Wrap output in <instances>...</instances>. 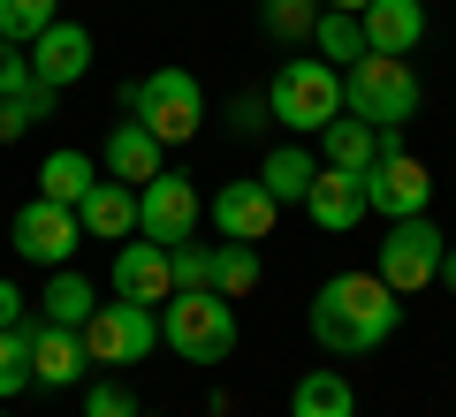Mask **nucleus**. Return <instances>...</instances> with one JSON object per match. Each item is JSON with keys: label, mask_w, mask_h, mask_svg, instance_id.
Listing matches in <instances>:
<instances>
[{"label": "nucleus", "mask_w": 456, "mask_h": 417, "mask_svg": "<svg viewBox=\"0 0 456 417\" xmlns=\"http://www.w3.org/2000/svg\"><path fill=\"white\" fill-rule=\"evenodd\" d=\"M312 175H320V160H312L297 137H289V145H274V152H266V167H259V182L274 190V205H305Z\"/></svg>", "instance_id": "22"}, {"label": "nucleus", "mask_w": 456, "mask_h": 417, "mask_svg": "<svg viewBox=\"0 0 456 417\" xmlns=\"http://www.w3.org/2000/svg\"><path fill=\"white\" fill-rule=\"evenodd\" d=\"M259 23L281 38V46H297V38H312V23H320V0H266Z\"/></svg>", "instance_id": "29"}, {"label": "nucleus", "mask_w": 456, "mask_h": 417, "mask_svg": "<svg viewBox=\"0 0 456 417\" xmlns=\"http://www.w3.org/2000/svg\"><path fill=\"white\" fill-rule=\"evenodd\" d=\"M266 122H274V107H266V92H244L236 107H228V129H236V137H251V129H266Z\"/></svg>", "instance_id": "33"}, {"label": "nucleus", "mask_w": 456, "mask_h": 417, "mask_svg": "<svg viewBox=\"0 0 456 417\" xmlns=\"http://www.w3.org/2000/svg\"><path fill=\"white\" fill-rule=\"evenodd\" d=\"M122 107L160 137V145H191L198 129H206V84L191 68H152V76L122 84Z\"/></svg>", "instance_id": "4"}, {"label": "nucleus", "mask_w": 456, "mask_h": 417, "mask_svg": "<svg viewBox=\"0 0 456 417\" xmlns=\"http://www.w3.org/2000/svg\"><path fill=\"white\" fill-rule=\"evenodd\" d=\"M77 221H84V243H122V236H137V190H130V182H114V175H99L92 190H84Z\"/></svg>", "instance_id": "17"}, {"label": "nucleus", "mask_w": 456, "mask_h": 417, "mask_svg": "<svg viewBox=\"0 0 456 417\" xmlns=\"http://www.w3.org/2000/svg\"><path fill=\"white\" fill-rule=\"evenodd\" d=\"M167 273H175V289H213V251L175 243V251H167Z\"/></svg>", "instance_id": "31"}, {"label": "nucleus", "mask_w": 456, "mask_h": 417, "mask_svg": "<svg viewBox=\"0 0 456 417\" xmlns=\"http://www.w3.org/2000/svg\"><path fill=\"white\" fill-rule=\"evenodd\" d=\"M61 16V0H0V38H16V46H31L46 23Z\"/></svg>", "instance_id": "28"}, {"label": "nucleus", "mask_w": 456, "mask_h": 417, "mask_svg": "<svg viewBox=\"0 0 456 417\" xmlns=\"http://www.w3.org/2000/svg\"><path fill=\"white\" fill-rule=\"evenodd\" d=\"M114 296H122V304H167V296H175V273H167V251L160 243H122V251H114Z\"/></svg>", "instance_id": "15"}, {"label": "nucleus", "mask_w": 456, "mask_h": 417, "mask_svg": "<svg viewBox=\"0 0 456 417\" xmlns=\"http://www.w3.org/2000/svg\"><path fill=\"white\" fill-rule=\"evenodd\" d=\"M198 213H206V197H198L191 175H175V167H160V175L137 190V236L160 243V251H175V243H191Z\"/></svg>", "instance_id": "8"}, {"label": "nucleus", "mask_w": 456, "mask_h": 417, "mask_svg": "<svg viewBox=\"0 0 456 417\" xmlns=\"http://www.w3.org/2000/svg\"><path fill=\"white\" fill-rule=\"evenodd\" d=\"M395 319H403V296H395L380 273H335V281H320V296H312V341H320L327 357L380 349V341L395 334Z\"/></svg>", "instance_id": "1"}, {"label": "nucleus", "mask_w": 456, "mask_h": 417, "mask_svg": "<svg viewBox=\"0 0 456 417\" xmlns=\"http://www.w3.org/2000/svg\"><path fill=\"white\" fill-rule=\"evenodd\" d=\"M84 349H92V365H137V357L160 349V304H99L92 326H84Z\"/></svg>", "instance_id": "7"}, {"label": "nucleus", "mask_w": 456, "mask_h": 417, "mask_svg": "<svg viewBox=\"0 0 456 417\" xmlns=\"http://www.w3.org/2000/svg\"><path fill=\"white\" fill-rule=\"evenodd\" d=\"M358 23H365V46L373 53H411L426 38V0H373Z\"/></svg>", "instance_id": "18"}, {"label": "nucleus", "mask_w": 456, "mask_h": 417, "mask_svg": "<svg viewBox=\"0 0 456 417\" xmlns=\"http://www.w3.org/2000/svg\"><path fill=\"white\" fill-rule=\"evenodd\" d=\"M266 107L289 137H320L327 122L342 114V68L327 61H281V76L266 84Z\"/></svg>", "instance_id": "5"}, {"label": "nucleus", "mask_w": 456, "mask_h": 417, "mask_svg": "<svg viewBox=\"0 0 456 417\" xmlns=\"http://www.w3.org/2000/svg\"><path fill=\"white\" fill-rule=\"evenodd\" d=\"M441 289L456 296V243H449V251H441Z\"/></svg>", "instance_id": "35"}, {"label": "nucleus", "mask_w": 456, "mask_h": 417, "mask_svg": "<svg viewBox=\"0 0 456 417\" xmlns=\"http://www.w3.org/2000/svg\"><path fill=\"white\" fill-rule=\"evenodd\" d=\"M365 197H373L380 221H411V213H426V197H434V175H426L411 152H380V160L365 167Z\"/></svg>", "instance_id": "11"}, {"label": "nucleus", "mask_w": 456, "mask_h": 417, "mask_svg": "<svg viewBox=\"0 0 456 417\" xmlns=\"http://www.w3.org/2000/svg\"><path fill=\"white\" fill-rule=\"evenodd\" d=\"M312 46H320V61L327 68H350V61H365V23L350 16V8H320V23H312Z\"/></svg>", "instance_id": "23"}, {"label": "nucleus", "mask_w": 456, "mask_h": 417, "mask_svg": "<svg viewBox=\"0 0 456 417\" xmlns=\"http://www.w3.org/2000/svg\"><path fill=\"white\" fill-rule=\"evenodd\" d=\"M206 213H213V236H221V243H266V236H274V221H281L274 190H266L259 175H251V182H221Z\"/></svg>", "instance_id": "10"}, {"label": "nucleus", "mask_w": 456, "mask_h": 417, "mask_svg": "<svg viewBox=\"0 0 456 417\" xmlns=\"http://www.w3.org/2000/svg\"><path fill=\"white\" fill-rule=\"evenodd\" d=\"M266 281V258H259V243H213V289L236 304V296H251Z\"/></svg>", "instance_id": "25"}, {"label": "nucleus", "mask_w": 456, "mask_h": 417, "mask_svg": "<svg viewBox=\"0 0 456 417\" xmlns=\"http://www.w3.org/2000/svg\"><path fill=\"white\" fill-rule=\"evenodd\" d=\"M441 251H449V236H441L426 213H411V221H388L373 273L388 281L395 296H419V289H434V281H441Z\"/></svg>", "instance_id": "6"}, {"label": "nucleus", "mask_w": 456, "mask_h": 417, "mask_svg": "<svg viewBox=\"0 0 456 417\" xmlns=\"http://www.w3.org/2000/svg\"><path fill=\"white\" fill-rule=\"evenodd\" d=\"M305 213H312V228H320V236H350V228L373 213V197H365V175L320 167V175H312V190H305Z\"/></svg>", "instance_id": "14"}, {"label": "nucleus", "mask_w": 456, "mask_h": 417, "mask_svg": "<svg viewBox=\"0 0 456 417\" xmlns=\"http://www.w3.org/2000/svg\"><path fill=\"white\" fill-rule=\"evenodd\" d=\"M137 410H145V402H137L122 380H92L84 387V417H137Z\"/></svg>", "instance_id": "30"}, {"label": "nucleus", "mask_w": 456, "mask_h": 417, "mask_svg": "<svg viewBox=\"0 0 456 417\" xmlns=\"http://www.w3.org/2000/svg\"><path fill=\"white\" fill-rule=\"evenodd\" d=\"M31 46H16V38H0V99H16V92H31Z\"/></svg>", "instance_id": "32"}, {"label": "nucleus", "mask_w": 456, "mask_h": 417, "mask_svg": "<svg viewBox=\"0 0 456 417\" xmlns=\"http://www.w3.org/2000/svg\"><path fill=\"white\" fill-rule=\"evenodd\" d=\"M92 311H99V289L84 281L77 266H53V281H46V296H38V319H53V326H92Z\"/></svg>", "instance_id": "20"}, {"label": "nucleus", "mask_w": 456, "mask_h": 417, "mask_svg": "<svg viewBox=\"0 0 456 417\" xmlns=\"http://www.w3.org/2000/svg\"><path fill=\"white\" fill-rule=\"evenodd\" d=\"M23 304H31V296H23L16 281H0V326H23V319H31V311H23Z\"/></svg>", "instance_id": "34"}, {"label": "nucleus", "mask_w": 456, "mask_h": 417, "mask_svg": "<svg viewBox=\"0 0 456 417\" xmlns=\"http://www.w3.org/2000/svg\"><path fill=\"white\" fill-rule=\"evenodd\" d=\"M53 99H61V92H46V84H31V92H16V99H0V145L31 137V122H46Z\"/></svg>", "instance_id": "27"}, {"label": "nucleus", "mask_w": 456, "mask_h": 417, "mask_svg": "<svg viewBox=\"0 0 456 417\" xmlns=\"http://www.w3.org/2000/svg\"><path fill=\"white\" fill-rule=\"evenodd\" d=\"M289 417H358V395H350V380L335 365H312L289 395Z\"/></svg>", "instance_id": "21"}, {"label": "nucleus", "mask_w": 456, "mask_h": 417, "mask_svg": "<svg viewBox=\"0 0 456 417\" xmlns=\"http://www.w3.org/2000/svg\"><path fill=\"white\" fill-rule=\"evenodd\" d=\"M8 243H16L23 266H69L84 251V221L77 205H53V197H31V205L8 221Z\"/></svg>", "instance_id": "9"}, {"label": "nucleus", "mask_w": 456, "mask_h": 417, "mask_svg": "<svg viewBox=\"0 0 456 417\" xmlns=\"http://www.w3.org/2000/svg\"><path fill=\"white\" fill-rule=\"evenodd\" d=\"M23 387H38L31 380V319H23V326H0V402H16Z\"/></svg>", "instance_id": "26"}, {"label": "nucleus", "mask_w": 456, "mask_h": 417, "mask_svg": "<svg viewBox=\"0 0 456 417\" xmlns=\"http://www.w3.org/2000/svg\"><path fill=\"white\" fill-rule=\"evenodd\" d=\"M320 152H327V167H342V175H365V167L380 160V129H373V122H358V114L342 107L335 122L320 129Z\"/></svg>", "instance_id": "19"}, {"label": "nucleus", "mask_w": 456, "mask_h": 417, "mask_svg": "<svg viewBox=\"0 0 456 417\" xmlns=\"http://www.w3.org/2000/svg\"><path fill=\"white\" fill-rule=\"evenodd\" d=\"M84 372H92V349H84L77 326H53L31 311V380L38 387H84Z\"/></svg>", "instance_id": "13"}, {"label": "nucleus", "mask_w": 456, "mask_h": 417, "mask_svg": "<svg viewBox=\"0 0 456 417\" xmlns=\"http://www.w3.org/2000/svg\"><path fill=\"white\" fill-rule=\"evenodd\" d=\"M236 304L221 289H175L160 311V341L183 357V365H228L236 357Z\"/></svg>", "instance_id": "2"}, {"label": "nucleus", "mask_w": 456, "mask_h": 417, "mask_svg": "<svg viewBox=\"0 0 456 417\" xmlns=\"http://www.w3.org/2000/svg\"><path fill=\"white\" fill-rule=\"evenodd\" d=\"M92 182H99L92 152H46V167H38V197H53V205H84Z\"/></svg>", "instance_id": "24"}, {"label": "nucleus", "mask_w": 456, "mask_h": 417, "mask_svg": "<svg viewBox=\"0 0 456 417\" xmlns=\"http://www.w3.org/2000/svg\"><path fill=\"white\" fill-rule=\"evenodd\" d=\"M137 417H160V410H137Z\"/></svg>", "instance_id": "37"}, {"label": "nucleus", "mask_w": 456, "mask_h": 417, "mask_svg": "<svg viewBox=\"0 0 456 417\" xmlns=\"http://www.w3.org/2000/svg\"><path fill=\"white\" fill-rule=\"evenodd\" d=\"M160 167H167V145L152 137L145 122H137V114H130V122H114V129H107V175H114V182H130V190H145V182L160 175Z\"/></svg>", "instance_id": "16"}, {"label": "nucleus", "mask_w": 456, "mask_h": 417, "mask_svg": "<svg viewBox=\"0 0 456 417\" xmlns=\"http://www.w3.org/2000/svg\"><path fill=\"white\" fill-rule=\"evenodd\" d=\"M320 8H350V16H365V8H373V0H320Z\"/></svg>", "instance_id": "36"}, {"label": "nucleus", "mask_w": 456, "mask_h": 417, "mask_svg": "<svg viewBox=\"0 0 456 417\" xmlns=\"http://www.w3.org/2000/svg\"><path fill=\"white\" fill-rule=\"evenodd\" d=\"M419 68H411V53H365V61L342 68V107L358 114V122L373 129H403L411 114H419Z\"/></svg>", "instance_id": "3"}, {"label": "nucleus", "mask_w": 456, "mask_h": 417, "mask_svg": "<svg viewBox=\"0 0 456 417\" xmlns=\"http://www.w3.org/2000/svg\"><path fill=\"white\" fill-rule=\"evenodd\" d=\"M0 417H8V402H0Z\"/></svg>", "instance_id": "38"}, {"label": "nucleus", "mask_w": 456, "mask_h": 417, "mask_svg": "<svg viewBox=\"0 0 456 417\" xmlns=\"http://www.w3.org/2000/svg\"><path fill=\"white\" fill-rule=\"evenodd\" d=\"M31 76L46 84V92L84 84V76H92V31H84V23H69V16H53L46 31L31 38Z\"/></svg>", "instance_id": "12"}]
</instances>
